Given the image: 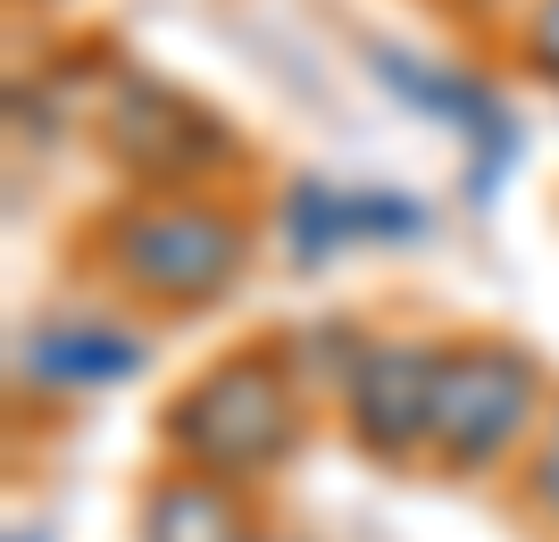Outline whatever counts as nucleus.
Wrapping results in <instances>:
<instances>
[{
  "label": "nucleus",
  "instance_id": "1",
  "mask_svg": "<svg viewBox=\"0 0 559 542\" xmlns=\"http://www.w3.org/2000/svg\"><path fill=\"white\" fill-rule=\"evenodd\" d=\"M259 260V217L234 192H126L84 226V267L142 317H210Z\"/></svg>",
  "mask_w": 559,
  "mask_h": 542
},
{
  "label": "nucleus",
  "instance_id": "2",
  "mask_svg": "<svg viewBox=\"0 0 559 542\" xmlns=\"http://www.w3.org/2000/svg\"><path fill=\"white\" fill-rule=\"evenodd\" d=\"M309 425V384L284 342H242L217 351L201 376H185L159 409V443L176 468L217 475L234 493H251L301 450Z\"/></svg>",
  "mask_w": 559,
  "mask_h": 542
},
{
  "label": "nucleus",
  "instance_id": "3",
  "mask_svg": "<svg viewBox=\"0 0 559 542\" xmlns=\"http://www.w3.org/2000/svg\"><path fill=\"white\" fill-rule=\"evenodd\" d=\"M93 142L126 192H226L251 167V142L226 109H210L201 93H185L151 68H117L109 100L93 118Z\"/></svg>",
  "mask_w": 559,
  "mask_h": 542
},
{
  "label": "nucleus",
  "instance_id": "4",
  "mask_svg": "<svg viewBox=\"0 0 559 542\" xmlns=\"http://www.w3.org/2000/svg\"><path fill=\"white\" fill-rule=\"evenodd\" d=\"M551 418V376L510 334H451L435 368V468L492 475L501 459L535 450Z\"/></svg>",
  "mask_w": 559,
  "mask_h": 542
},
{
  "label": "nucleus",
  "instance_id": "5",
  "mask_svg": "<svg viewBox=\"0 0 559 542\" xmlns=\"http://www.w3.org/2000/svg\"><path fill=\"white\" fill-rule=\"evenodd\" d=\"M359 68H368L401 109H418V118H435V125L460 134V150H467V176H460L467 209H485L492 184L518 167V118L501 109V93H492L485 75L451 68V59H426V50H409V43H384V34H359Z\"/></svg>",
  "mask_w": 559,
  "mask_h": 542
},
{
  "label": "nucleus",
  "instance_id": "6",
  "mask_svg": "<svg viewBox=\"0 0 559 542\" xmlns=\"http://www.w3.org/2000/svg\"><path fill=\"white\" fill-rule=\"evenodd\" d=\"M435 368H443V342H426V334H368L359 368L334 393L350 443L368 459H384V468L435 459Z\"/></svg>",
  "mask_w": 559,
  "mask_h": 542
},
{
  "label": "nucleus",
  "instance_id": "7",
  "mask_svg": "<svg viewBox=\"0 0 559 542\" xmlns=\"http://www.w3.org/2000/svg\"><path fill=\"white\" fill-rule=\"evenodd\" d=\"M17 384L34 393H109V384H134L151 368V342L126 317H100V309H59V317H34L17 326V351H9Z\"/></svg>",
  "mask_w": 559,
  "mask_h": 542
},
{
  "label": "nucleus",
  "instance_id": "8",
  "mask_svg": "<svg viewBox=\"0 0 559 542\" xmlns=\"http://www.w3.org/2000/svg\"><path fill=\"white\" fill-rule=\"evenodd\" d=\"M134 542H259V534L234 484L176 468V475H151V493L134 509Z\"/></svg>",
  "mask_w": 559,
  "mask_h": 542
},
{
  "label": "nucleus",
  "instance_id": "9",
  "mask_svg": "<svg viewBox=\"0 0 559 542\" xmlns=\"http://www.w3.org/2000/svg\"><path fill=\"white\" fill-rule=\"evenodd\" d=\"M276 226H284V260L301 267V276H318L334 251H350V184H326V176H284Z\"/></svg>",
  "mask_w": 559,
  "mask_h": 542
},
{
  "label": "nucleus",
  "instance_id": "10",
  "mask_svg": "<svg viewBox=\"0 0 559 542\" xmlns=\"http://www.w3.org/2000/svg\"><path fill=\"white\" fill-rule=\"evenodd\" d=\"M426 234H435V209L418 192L350 184V242H426Z\"/></svg>",
  "mask_w": 559,
  "mask_h": 542
},
{
  "label": "nucleus",
  "instance_id": "11",
  "mask_svg": "<svg viewBox=\"0 0 559 542\" xmlns=\"http://www.w3.org/2000/svg\"><path fill=\"white\" fill-rule=\"evenodd\" d=\"M518 509H526L543 534H559V401H551V418H543L535 450L518 459Z\"/></svg>",
  "mask_w": 559,
  "mask_h": 542
},
{
  "label": "nucleus",
  "instance_id": "12",
  "mask_svg": "<svg viewBox=\"0 0 559 542\" xmlns=\"http://www.w3.org/2000/svg\"><path fill=\"white\" fill-rule=\"evenodd\" d=\"M510 59H518V75H535V84L559 93V0H526V17L510 34Z\"/></svg>",
  "mask_w": 559,
  "mask_h": 542
},
{
  "label": "nucleus",
  "instance_id": "13",
  "mask_svg": "<svg viewBox=\"0 0 559 542\" xmlns=\"http://www.w3.org/2000/svg\"><path fill=\"white\" fill-rule=\"evenodd\" d=\"M9 542H43V534H25V526H17V534H9Z\"/></svg>",
  "mask_w": 559,
  "mask_h": 542
},
{
  "label": "nucleus",
  "instance_id": "14",
  "mask_svg": "<svg viewBox=\"0 0 559 542\" xmlns=\"http://www.w3.org/2000/svg\"><path fill=\"white\" fill-rule=\"evenodd\" d=\"M259 542H267V534H259Z\"/></svg>",
  "mask_w": 559,
  "mask_h": 542
}]
</instances>
